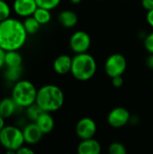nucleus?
<instances>
[{
  "label": "nucleus",
  "mask_w": 153,
  "mask_h": 154,
  "mask_svg": "<svg viewBox=\"0 0 153 154\" xmlns=\"http://www.w3.org/2000/svg\"><path fill=\"white\" fill-rule=\"evenodd\" d=\"M28 35L23 23L17 18L9 17L0 22V47L5 51L22 49Z\"/></svg>",
  "instance_id": "f257e3e1"
},
{
  "label": "nucleus",
  "mask_w": 153,
  "mask_h": 154,
  "mask_svg": "<svg viewBox=\"0 0 153 154\" xmlns=\"http://www.w3.org/2000/svg\"><path fill=\"white\" fill-rule=\"evenodd\" d=\"M65 102V96L62 89L52 84H47L37 91L35 103L45 112H56L62 107Z\"/></svg>",
  "instance_id": "f03ea898"
},
{
  "label": "nucleus",
  "mask_w": 153,
  "mask_h": 154,
  "mask_svg": "<svg viewBox=\"0 0 153 154\" xmlns=\"http://www.w3.org/2000/svg\"><path fill=\"white\" fill-rule=\"evenodd\" d=\"M97 64L96 59L87 52L78 53L72 57L71 75L79 81H87L96 73Z\"/></svg>",
  "instance_id": "7ed1b4c3"
},
{
  "label": "nucleus",
  "mask_w": 153,
  "mask_h": 154,
  "mask_svg": "<svg viewBox=\"0 0 153 154\" xmlns=\"http://www.w3.org/2000/svg\"><path fill=\"white\" fill-rule=\"evenodd\" d=\"M38 89L32 82L26 79H20L14 83L11 97L20 108H26L36 101Z\"/></svg>",
  "instance_id": "20e7f679"
},
{
  "label": "nucleus",
  "mask_w": 153,
  "mask_h": 154,
  "mask_svg": "<svg viewBox=\"0 0 153 154\" xmlns=\"http://www.w3.org/2000/svg\"><path fill=\"white\" fill-rule=\"evenodd\" d=\"M24 137L23 130L15 125H5L0 132V144L7 153H16V151L23 144Z\"/></svg>",
  "instance_id": "39448f33"
},
{
  "label": "nucleus",
  "mask_w": 153,
  "mask_h": 154,
  "mask_svg": "<svg viewBox=\"0 0 153 154\" xmlns=\"http://www.w3.org/2000/svg\"><path fill=\"white\" fill-rule=\"evenodd\" d=\"M105 72L109 78L123 76L127 69V60L121 53H113L105 62Z\"/></svg>",
  "instance_id": "423d86ee"
},
{
  "label": "nucleus",
  "mask_w": 153,
  "mask_h": 154,
  "mask_svg": "<svg viewBox=\"0 0 153 154\" xmlns=\"http://www.w3.org/2000/svg\"><path fill=\"white\" fill-rule=\"evenodd\" d=\"M69 45L75 54L87 52L91 46L90 35L85 31H76L71 34Z\"/></svg>",
  "instance_id": "0eeeda50"
},
{
  "label": "nucleus",
  "mask_w": 153,
  "mask_h": 154,
  "mask_svg": "<svg viewBox=\"0 0 153 154\" xmlns=\"http://www.w3.org/2000/svg\"><path fill=\"white\" fill-rule=\"evenodd\" d=\"M132 115L128 109L123 106H117L113 108L107 116L108 125L115 129L123 128L130 123Z\"/></svg>",
  "instance_id": "6e6552de"
},
{
  "label": "nucleus",
  "mask_w": 153,
  "mask_h": 154,
  "mask_svg": "<svg viewBox=\"0 0 153 154\" xmlns=\"http://www.w3.org/2000/svg\"><path fill=\"white\" fill-rule=\"evenodd\" d=\"M96 131V123L91 117H82L76 125V134L80 140L95 137Z\"/></svg>",
  "instance_id": "1a4fd4ad"
},
{
  "label": "nucleus",
  "mask_w": 153,
  "mask_h": 154,
  "mask_svg": "<svg viewBox=\"0 0 153 154\" xmlns=\"http://www.w3.org/2000/svg\"><path fill=\"white\" fill-rule=\"evenodd\" d=\"M38 5L35 0H14L13 3V11L14 14L23 18L32 16Z\"/></svg>",
  "instance_id": "9d476101"
},
{
  "label": "nucleus",
  "mask_w": 153,
  "mask_h": 154,
  "mask_svg": "<svg viewBox=\"0 0 153 154\" xmlns=\"http://www.w3.org/2000/svg\"><path fill=\"white\" fill-rule=\"evenodd\" d=\"M23 134L25 143L29 145L37 144L43 136L42 132L38 127L35 122H31L30 124L25 125L23 129Z\"/></svg>",
  "instance_id": "9b49d317"
},
{
  "label": "nucleus",
  "mask_w": 153,
  "mask_h": 154,
  "mask_svg": "<svg viewBox=\"0 0 153 154\" xmlns=\"http://www.w3.org/2000/svg\"><path fill=\"white\" fill-rule=\"evenodd\" d=\"M102 146L100 143L94 137L81 140L77 147V152L78 154H100Z\"/></svg>",
  "instance_id": "f8f14e48"
},
{
  "label": "nucleus",
  "mask_w": 153,
  "mask_h": 154,
  "mask_svg": "<svg viewBox=\"0 0 153 154\" xmlns=\"http://www.w3.org/2000/svg\"><path fill=\"white\" fill-rule=\"evenodd\" d=\"M72 67V57L67 54L58 56L53 61V69L59 75H66L70 73Z\"/></svg>",
  "instance_id": "ddd939ff"
},
{
  "label": "nucleus",
  "mask_w": 153,
  "mask_h": 154,
  "mask_svg": "<svg viewBox=\"0 0 153 154\" xmlns=\"http://www.w3.org/2000/svg\"><path fill=\"white\" fill-rule=\"evenodd\" d=\"M35 123L38 125V127L41 129V131L42 132L43 134H48L51 133L54 128V125H55L54 119H53L52 116L50 115V113L45 112V111H43L41 114V116L38 117V119L35 121Z\"/></svg>",
  "instance_id": "4468645a"
},
{
  "label": "nucleus",
  "mask_w": 153,
  "mask_h": 154,
  "mask_svg": "<svg viewBox=\"0 0 153 154\" xmlns=\"http://www.w3.org/2000/svg\"><path fill=\"white\" fill-rule=\"evenodd\" d=\"M58 21L64 28H73L78 22V15L71 10H63L58 14Z\"/></svg>",
  "instance_id": "2eb2a0df"
},
{
  "label": "nucleus",
  "mask_w": 153,
  "mask_h": 154,
  "mask_svg": "<svg viewBox=\"0 0 153 154\" xmlns=\"http://www.w3.org/2000/svg\"><path fill=\"white\" fill-rule=\"evenodd\" d=\"M20 108L12 97H5L0 101V116L5 119L11 117Z\"/></svg>",
  "instance_id": "dca6fc26"
},
{
  "label": "nucleus",
  "mask_w": 153,
  "mask_h": 154,
  "mask_svg": "<svg viewBox=\"0 0 153 154\" xmlns=\"http://www.w3.org/2000/svg\"><path fill=\"white\" fill-rule=\"evenodd\" d=\"M23 75V68L22 66L18 67H6L4 72V78L7 82L15 83L21 79Z\"/></svg>",
  "instance_id": "f3484780"
},
{
  "label": "nucleus",
  "mask_w": 153,
  "mask_h": 154,
  "mask_svg": "<svg viewBox=\"0 0 153 154\" xmlns=\"http://www.w3.org/2000/svg\"><path fill=\"white\" fill-rule=\"evenodd\" d=\"M5 67L22 66L23 57L19 52V51H5Z\"/></svg>",
  "instance_id": "a211bd4d"
},
{
  "label": "nucleus",
  "mask_w": 153,
  "mask_h": 154,
  "mask_svg": "<svg viewBox=\"0 0 153 154\" xmlns=\"http://www.w3.org/2000/svg\"><path fill=\"white\" fill-rule=\"evenodd\" d=\"M32 16L41 24H47L51 20V13L50 10L42 8V7H37L35 12L33 13Z\"/></svg>",
  "instance_id": "6ab92c4d"
},
{
  "label": "nucleus",
  "mask_w": 153,
  "mask_h": 154,
  "mask_svg": "<svg viewBox=\"0 0 153 154\" xmlns=\"http://www.w3.org/2000/svg\"><path fill=\"white\" fill-rule=\"evenodd\" d=\"M23 23V25H24V28H25L27 33L30 35L37 33L41 28V25L32 15L24 18Z\"/></svg>",
  "instance_id": "aec40b11"
},
{
  "label": "nucleus",
  "mask_w": 153,
  "mask_h": 154,
  "mask_svg": "<svg viewBox=\"0 0 153 154\" xmlns=\"http://www.w3.org/2000/svg\"><path fill=\"white\" fill-rule=\"evenodd\" d=\"M42 112H43V110L36 103H34L25 108L26 116L31 122H35Z\"/></svg>",
  "instance_id": "412c9836"
},
{
  "label": "nucleus",
  "mask_w": 153,
  "mask_h": 154,
  "mask_svg": "<svg viewBox=\"0 0 153 154\" xmlns=\"http://www.w3.org/2000/svg\"><path fill=\"white\" fill-rule=\"evenodd\" d=\"M12 8L5 0H0V22L11 17Z\"/></svg>",
  "instance_id": "4be33fe9"
},
{
  "label": "nucleus",
  "mask_w": 153,
  "mask_h": 154,
  "mask_svg": "<svg viewBox=\"0 0 153 154\" xmlns=\"http://www.w3.org/2000/svg\"><path fill=\"white\" fill-rule=\"evenodd\" d=\"M38 7H42L48 10H53L58 7L61 0H35Z\"/></svg>",
  "instance_id": "5701e85b"
},
{
  "label": "nucleus",
  "mask_w": 153,
  "mask_h": 154,
  "mask_svg": "<svg viewBox=\"0 0 153 154\" xmlns=\"http://www.w3.org/2000/svg\"><path fill=\"white\" fill-rule=\"evenodd\" d=\"M108 152L110 154H126L127 150L123 143L119 142H114L108 146Z\"/></svg>",
  "instance_id": "b1692460"
},
{
  "label": "nucleus",
  "mask_w": 153,
  "mask_h": 154,
  "mask_svg": "<svg viewBox=\"0 0 153 154\" xmlns=\"http://www.w3.org/2000/svg\"><path fill=\"white\" fill-rule=\"evenodd\" d=\"M143 39H144L143 44H144L145 50L149 53H153V32L148 33Z\"/></svg>",
  "instance_id": "393cba45"
},
{
  "label": "nucleus",
  "mask_w": 153,
  "mask_h": 154,
  "mask_svg": "<svg viewBox=\"0 0 153 154\" xmlns=\"http://www.w3.org/2000/svg\"><path fill=\"white\" fill-rule=\"evenodd\" d=\"M112 84L115 88H121L124 85L123 76H117V77L112 78Z\"/></svg>",
  "instance_id": "a878e982"
},
{
  "label": "nucleus",
  "mask_w": 153,
  "mask_h": 154,
  "mask_svg": "<svg viewBox=\"0 0 153 154\" xmlns=\"http://www.w3.org/2000/svg\"><path fill=\"white\" fill-rule=\"evenodd\" d=\"M142 6L147 12L153 9V0H142Z\"/></svg>",
  "instance_id": "bb28decb"
},
{
  "label": "nucleus",
  "mask_w": 153,
  "mask_h": 154,
  "mask_svg": "<svg viewBox=\"0 0 153 154\" xmlns=\"http://www.w3.org/2000/svg\"><path fill=\"white\" fill-rule=\"evenodd\" d=\"M16 153L17 154H33L34 152L33 150H32L30 147H26V146H22L21 148H19L17 151H16Z\"/></svg>",
  "instance_id": "cd10ccee"
},
{
  "label": "nucleus",
  "mask_w": 153,
  "mask_h": 154,
  "mask_svg": "<svg viewBox=\"0 0 153 154\" xmlns=\"http://www.w3.org/2000/svg\"><path fill=\"white\" fill-rule=\"evenodd\" d=\"M5 51L0 47V69H2L5 66Z\"/></svg>",
  "instance_id": "c85d7f7f"
},
{
  "label": "nucleus",
  "mask_w": 153,
  "mask_h": 154,
  "mask_svg": "<svg viewBox=\"0 0 153 154\" xmlns=\"http://www.w3.org/2000/svg\"><path fill=\"white\" fill-rule=\"evenodd\" d=\"M146 21H147L148 24H149L151 28H153V9L147 12V14H146Z\"/></svg>",
  "instance_id": "c756f323"
},
{
  "label": "nucleus",
  "mask_w": 153,
  "mask_h": 154,
  "mask_svg": "<svg viewBox=\"0 0 153 154\" xmlns=\"http://www.w3.org/2000/svg\"><path fill=\"white\" fill-rule=\"evenodd\" d=\"M146 66L150 69H152L153 70V53H149L148 57L146 58Z\"/></svg>",
  "instance_id": "7c9ffc66"
},
{
  "label": "nucleus",
  "mask_w": 153,
  "mask_h": 154,
  "mask_svg": "<svg viewBox=\"0 0 153 154\" xmlns=\"http://www.w3.org/2000/svg\"><path fill=\"white\" fill-rule=\"evenodd\" d=\"M138 123H139V117H137V116H132L131 120H130V124L135 125H137Z\"/></svg>",
  "instance_id": "2f4dec72"
},
{
  "label": "nucleus",
  "mask_w": 153,
  "mask_h": 154,
  "mask_svg": "<svg viewBox=\"0 0 153 154\" xmlns=\"http://www.w3.org/2000/svg\"><path fill=\"white\" fill-rule=\"evenodd\" d=\"M5 119L3 116H0V132H1V130L5 127Z\"/></svg>",
  "instance_id": "473e14b6"
},
{
  "label": "nucleus",
  "mask_w": 153,
  "mask_h": 154,
  "mask_svg": "<svg viewBox=\"0 0 153 154\" xmlns=\"http://www.w3.org/2000/svg\"><path fill=\"white\" fill-rule=\"evenodd\" d=\"M82 0H69V2L72 4V5H78L81 3Z\"/></svg>",
  "instance_id": "72a5a7b5"
}]
</instances>
